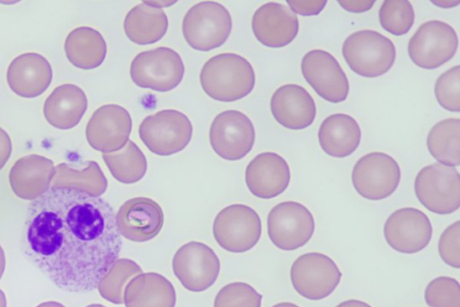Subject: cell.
Listing matches in <instances>:
<instances>
[{"instance_id":"obj_6","label":"cell","mask_w":460,"mask_h":307,"mask_svg":"<svg viewBox=\"0 0 460 307\" xmlns=\"http://www.w3.org/2000/svg\"><path fill=\"white\" fill-rule=\"evenodd\" d=\"M138 132L139 138L151 152L169 156L181 151L189 144L192 124L183 113L164 109L146 116Z\"/></svg>"},{"instance_id":"obj_31","label":"cell","mask_w":460,"mask_h":307,"mask_svg":"<svg viewBox=\"0 0 460 307\" xmlns=\"http://www.w3.org/2000/svg\"><path fill=\"white\" fill-rule=\"evenodd\" d=\"M102 158L113 177L123 184L139 181L147 169L146 156L132 140L118 151L102 153Z\"/></svg>"},{"instance_id":"obj_33","label":"cell","mask_w":460,"mask_h":307,"mask_svg":"<svg viewBox=\"0 0 460 307\" xmlns=\"http://www.w3.org/2000/svg\"><path fill=\"white\" fill-rule=\"evenodd\" d=\"M381 26L396 36L406 34L414 23L415 13L407 0H385L379 10Z\"/></svg>"},{"instance_id":"obj_43","label":"cell","mask_w":460,"mask_h":307,"mask_svg":"<svg viewBox=\"0 0 460 307\" xmlns=\"http://www.w3.org/2000/svg\"><path fill=\"white\" fill-rule=\"evenodd\" d=\"M433 4H435L436 5L438 6H440V7H452V6H455V5H457L459 4L458 1L456 2H453V1H432Z\"/></svg>"},{"instance_id":"obj_11","label":"cell","mask_w":460,"mask_h":307,"mask_svg":"<svg viewBox=\"0 0 460 307\" xmlns=\"http://www.w3.org/2000/svg\"><path fill=\"white\" fill-rule=\"evenodd\" d=\"M341 275L336 263L318 252L299 256L290 268L294 289L301 296L313 301L328 297L339 285Z\"/></svg>"},{"instance_id":"obj_2","label":"cell","mask_w":460,"mask_h":307,"mask_svg":"<svg viewBox=\"0 0 460 307\" xmlns=\"http://www.w3.org/2000/svg\"><path fill=\"white\" fill-rule=\"evenodd\" d=\"M199 80L203 90L211 98L234 102L252 92L255 73L245 58L234 53H222L204 64Z\"/></svg>"},{"instance_id":"obj_28","label":"cell","mask_w":460,"mask_h":307,"mask_svg":"<svg viewBox=\"0 0 460 307\" xmlns=\"http://www.w3.org/2000/svg\"><path fill=\"white\" fill-rule=\"evenodd\" d=\"M68 60L76 68L93 69L102 64L107 45L102 35L91 27L74 29L65 41Z\"/></svg>"},{"instance_id":"obj_38","label":"cell","mask_w":460,"mask_h":307,"mask_svg":"<svg viewBox=\"0 0 460 307\" xmlns=\"http://www.w3.org/2000/svg\"><path fill=\"white\" fill-rule=\"evenodd\" d=\"M289 9L295 14H300L304 16L310 15H317L319 14L323 8L325 7L327 1L326 0H314V1H296V0H288L287 1Z\"/></svg>"},{"instance_id":"obj_16","label":"cell","mask_w":460,"mask_h":307,"mask_svg":"<svg viewBox=\"0 0 460 307\" xmlns=\"http://www.w3.org/2000/svg\"><path fill=\"white\" fill-rule=\"evenodd\" d=\"M384 236L387 244L402 254H415L424 249L432 237L429 217L414 207L394 211L385 221Z\"/></svg>"},{"instance_id":"obj_23","label":"cell","mask_w":460,"mask_h":307,"mask_svg":"<svg viewBox=\"0 0 460 307\" xmlns=\"http://www.w3.org/2000/svg\"><path fill=\"white\" fill-rule=\"evenodd\" d=\"M55 174L53 161L31 154L19 158L9 173L13 192L23 200H34L45 193Z\"/></svg>"},{"instance_id":"obj_21","label":"cell","mask_w":460,"mask_h":307,"mask_svg":"<svg viewBox=\"0 0 460 307\" xmlns=\"http://www.w3.org/2000/svg\"><path fill=\"white\" fill-rule=\"evenodd\" d=\"M270 110L275 120L290 130L309 127L316 116V105L309 92L296 84L279 87L271 96Z\"/></svg>"},{"instance_id":"obj_46","label":"cell","mask_w":460,"mask_h":307,"mask_svg":"<svg viewBox=\"0 0 460 307\" xmlns=\"http://www.w3.org/2000/svg\"><path fill=\"white\" fill-rule=\"evenodd\" d=\"M7 302L4 293L0 289V307H6Z\"/></svg>"},{"instance_id":"obj_35","label":"cell","mask_w":460,"mask_h":307,"mask_svg":"<svg viewBox=\"0 0 460 307\" xmlns=\"http://www.w3.org/2000/svg\"><path fill=\"white\" fill-rule=\"evenodd\" d=\"M425 301L429 307H460L458 281L449 276L434 278L425 289Z\"/></svg>"},{"instance_id":"obj_19","label":"cell","mask_w":460,"mask_h":307,"mask_svg":"<svg viewBox=\"0 0 460 307\" xmlns=\"http://www.w3.org/2000/svg\"><path fill=\"white\" fill-rule=\"evenodd\" d=\"M252 28L261 44L270 48H281L295 40L299 22L296 14L285 5L270 2L255 11Z\"/></svg>"},{"instance_id":"obj_22","label":"cell","mask_w":460,"mask_h":307,"mask_svg":"<svg viewBox=\"0 0 460 307\" xmlns=\"http://www.w3.org/2000/svg\"><path fill=\"white\" fill-rule=\"evenodd\" d=\"M10 88L18 95L33 98L41 95L52 80V68L41 55L34 52L16 57L6 74Z\"/></svg>"},{"instance_id":"obj_3","label":"cell","mask_w":460,"mask_h":307,"mask_svg":"<svg viewBox=\"0 0 460 307\" xmlns=\"http://www.w3.org/2000/svg\"><path fill=\"white\" fill-rule=\"evenodd\" d=\"M343 58L356 74L364 77H380L393 67L396 50L386 36L373 30L349 35L342 44Z\"/></svg>"},{"instance_id":"obj_10","label":"cell","mask_w":460,"mask_h":307,"mask_svg":"<svg viewBox=\"0 0 460 307\" xmlns=\"http://www.w3.org/2000/svg\"><path fill=\"white\" fill-rule=\"evenodd\" d=\"M268 235L279 249L295 250L305 246L313 237L315 222L304 204L286 201L275 205L267 218Z\"/></svg>"},{"instance_id":"obj_7","label":"cell","mask_w":460,"mask_h":307,"mask_svg":"<svg viewBox=\"0 0 460 307\" xmlns=\"http://www.w3.org/2000/svg\"><path fill=\"white\" fill-rule=\"evenodd\" d=\"M183 75L184 64L181 56L167 47L142 51L130 65V77L137 86L158 92L175 88Z\"/></svg>"},{"instance_id":"obj_5","label":"cell","mask_w":460,"mask_h":307,"mask_svg":"<svg viewBox=\"0 0 460 307\" xmlns=\"http://www.w3.org/2000/svg\"><path fill=\"white\" fill-rule=\"evenodd\" d=\"M419 202L437 214H449L460 206V175L454 167L433 163L421 168L414 181Z\"/></svg>"},{"instance_id":"obj_18","label":"cell","mask_w":460,"mask_h":307,"mask_svg":"<svg viewBox=\"0 0 460 307\" xmlns=\"http://www.w3.org/2000/svg\"><path fill=\"white\" fill-rule=\"evenodd\" d=\"M119 232L135 242L154 239L163 228L164 212L154 200L135 197L126 201L116 214Z\"/></svg>"},{"instance_id":"obj_34","label":"cell","mask_w":460,"mask_h":307,"mask_svg":"<svg viewBox=\"0 0 460 307\" xmlns=\"http://www.w3.org/2000/svg\"><path fill=\"white\" fill-rule=\"evenodd\" d=\"M262 295L243 282L230 283L217 293L213 307H261Z\"/></svg>"},{"instance_id":"obj_25","label":"cell","mask_w":460,"mask_h":307,"mask_svg":"<svg viewBox=\"0 0 460 307\" xmlns=\"http://www.w3.org/2000/svg\"><path fill=\"white\" fill-rule=\"evenodd\" d=\"M87 109L82 88L73 84L56 87L44 104V116L55 128L68 130L76 126Z\"/></svg>"},{"instance_id":"obj_41","label":"cell","mask_w":460,"mask_h":307,"mask_svg":"<svg viewBox=\"0 0 460 307\" xmlns=\"http://www.w3.org/2000/svg\"><path fill=\"white\" fill-rule=\"evenodd\" d=\"M336 307H372L368 303L356 299L347 300L339 303Z\"/></svg>"},{"instance_id":"obj_47","label":"cell","mask_w":460,"mask_h":307,"mask_svg":"<svg viewBox=\"0 0 460 307\" xmlns=\"http://www.w3.org/2000/svg\"><path fill=\"white\" fill-rule=\"evenodd\" d=\"M86 307H106V306L100 304V303H93V304L87 305Z\"/></svg>"},{"instance_id":"obj_24","label":"cell","mask_w":460,"mask_h":307,"mask_svg":"<svg viewBox=\"0 0 460 307\" xmlns=\"http://www.w3.org/2000/svg\"><path fill=\"white\" fill-rule=\"evenodd\" d=\"M123 302L125 307H174L176 292L164 275L155 272L141 273L125 286Z\"/></svg>"},{"instance_id":"obj_40","label":"cell","mask_w":460,"mask_h":307,"mask_svg":"<svg viewBox=\"0 0 460 307\" xmlns=\"http://www.w3.org/2000/svg\"><path fill=\"white\" fill-rule=\"evenodd\" d=\"M12 153V142L8 133L0 128V169L5 165Z\"/></svg>"},{"instance_id":"obj_17","label":"cell","mask_w":460,"mask_h":307,"mask_svg":"<svg viewBox=\"0 0 460 307\" xmlns=\"http://www.w3.org/2000/svg\"><path fill=\"white\" fill-rule=\"evenodd\" d=\"M131 128V116L124 107L105 104L93 113L86 125L85 134L93 149L111 153L127 144Z\"/></svg>"},{"instance_id":"obj_14","label":"cell","mask_w":460,"mask_h":307,"mask_svg":"<svg viewBox=\"0 0 460 307\" xmlns=\"http://www.w3.org/2000/svg\"><path fill=\"white\" fill-rule=\"evenodd\" d=\"M209 140L219 157L230 161L239 160L252 150L255 130L247 115L236 110H226L213 120Z\"/></svg>"},{"instance_id":"obj_44","label":"cell","mask_w":460,"mask_h":307,"mask_svg":"<svg viewBox=\"0 0 460 307\" xmlns=\"http://www.w3.org/2000/svg\"><path fill=\"white\" fill-rule=\"evenodd\" d=\"M36 307H66V306L58 302L48 301V302L40 303Z\"/></svg>"},{"instance_id":"obj_45","label":"cell","mask_w":460,"mask_h":307,"mask_svg":"<svg viewBox=\"0 0 460 307\" xmlns=\"http://www.w3.org/2000/svg\"><path fill=\"white\" fill-rule=\"evenodd\" d=\"M272 307H299V306L295 303H292V302H279V303L273 305Z\"/></svg>"},{"instance_id":"obj_29","label":"cell","mask_w":460,"mask_h":307,"mask_svg":"<svg viewBox=\"0 0 460 307\" xmlns=\"http://www.w3.org/2000/svg\"><path fill=\"white\" fill-rule=\"evenodd\" d=\"M83 165L82 168H76L67 163H60L55 167L50 186L75 188L101 196L106 191L108 182L100 166L95 161Z\"/></svg>"},{"instance_id":"obj_4","label":"cell","mask_w":460,"mask_h":307,"mask_svg":"<svg viewBox=\"0 0 460 307\" xmlns=\"http://www.w3.org/2000/svg\"><path fill=\"white\" fill-rule=\"evenodd\" d=\"M231 30L230 13L224 5L214 1L196 4L182 21L185 41L199 51H208L224 44Z\"/></svg>"},{"instance_id":"obj_30","label":"cell","mask_w":460,"mask_h":307,"mask_svg":"<svg viewBox=\"0 0 460 307\" xmlns=\"http://www.w3.org/2000/svg\"><path fill=\"white\" fill-rule=\"evenodd\" d=\"M427 147L438 163L447 167L460 165V119L448 118L437 122L427 137Z\"/></svg>"},{"instance_id":"obj_20","label":"cell","mask_w":460,"mask_h":307,"mask_svg":"<svg viewBox=\"0 0 460 307\" xmlns=\"http://www.w3.org/2000/svg\"><path fill=\"white\" fill-rule=\"evenodd\" d=\"M245 182L250 192L256 197L274 198L289 185V166L284 158L275 152L260 153L248 164Z\"/></svg>"},{"instance_id":"obj_42","label":"cell","mask_w":460,"mask_h":307,"mask_svg":"<svg viewBox=\"0 0 460 307\" xmlns=\"http://www.w3.org/2000/svg\"><path fill=\"white\" fill-rule=\"evenodd\" d=\"M5 268V256L4 252L0 245V279L2 278V275L4 272Z\"/></svg>"},{"instance_id":"obj_8","label":"cell","mask_w":460,"mask_h":307,"mask_svg":"<svg viewBox=\"0 0 460 307\" xmlns=\"http://www.w3.org/2000/svg\"><path fill=\"white\" fill-rule=\"evenodd\" d=\"M213 235L217 243L233 253L252 249L261 235V221L250 206L232 204L222 209L213 222Z\"/></svg>"},{"instance_id":"obj_36","label":"cell","mask_w":460,"mask_h":307,"mask_svg":"<svg viewBox=\"0 0 460 307\" xmlns=\"http://www.w3.org/2000/svg\"><path fill=\"white\" fill-rule=\"evenodd\" d=\"M434 93L441 107L458 113L460 111V67L456 65L442 73L437 79Z\"/></svg>"},{"instance_id":"obj_27","label":"cell","mask_w":460,"mask_h":307,"mask_svg":"<svg viewBox=\"0 0 460 307\" xmlns=\"http://www.w3.org/2000/svg\"><path fill=\"white\" fill-rule=\"evenodd\" d=\"M168 29L166 14L146 2L133 7L124 20L127 37L139 45H147L160 41Z\"/></svg>"},{"instance_id":"obj_15","label":"cell","mask_w":460,"mask_h":307,"mask_svg":"<svg viewBox=\"0 0 460 307\" xmlns=\"http://www.w3.org/2000/svg\"><path fill=\"white\" fill-rule=\"evenodd\" d=\"M306 82L319 96L331 103H341L348 97L349 80L333 55L326 50H313L301 61Z\"/></svg>"},{"instance_id":"obj_37","label":"cell","mask_w":460,"mask_h":307,"mask_svg":"<svg viewBox=\"0 0 460 307\" xmlns=\"http://www.w3.org/2000/svg\"><path fill=\"white\" fill-rule=\"evenodd\" d=\"M438 253L442 260L454 268L460 267V221L449 225L441 234Z\"/></svg>"},{"instance_id":"obj_32","label":"cell","mask_w":460,"mask_h":307,"mask_svg":"<svg viewBox=\"0 0 460 307\" xmlns=\"http://www.w3.org/2000/svg\"><path fill=\"white\" fill-rule=\"evenodd\" d=\"M141 273L142 268L135 261L119 258L98 284L99 293L110 302L122 304L127 283Z\"/></svg>"},{"instance_id":"obj_26","label":"cell","mask_w":460,"mask_h":307,"mask_svg":"<svg viewBox=\"0 0 460 307\" xmlns=\"http://www.w3.org/2000/svg\"><path fill=\"white\" fill-rule=\"evenodd\" d=\"M322 149L329 156L345 158L351 155L359 146L361 130L352 116L334 113L326 117L318 131Z\"/></svg>"},{"instance_id":"obj_1","label":"cell","mask_w":460,"mask_h":307,"mask_svg":"<svg viewBox=\"0 0 460 307\" xmlns=\"http://www.w3.org/2000/svg\"><path fill=\"white\" fill-rule=\"evenodd\" d=\"M25 257L57 287L88 293L119 259L122 239L114 209L86 192L50 186L27 209Z\"/></svg>"},{"instance_id":"obj_12","label":"cell","mask_w":460,"mask_h":307,"mask_svg":"<svg viewBox=\"0 0 460 307\" xmlns=\"http://www.w3.org/2000/svg\"><path fill=\"white\" fill-rule=\"evenodd\" d=\"M351 180L360 196L379 201L395 192L401 180V168L390 155L378 151L370 152L356 162Z\"/></svg>"},{"instance_id":"obj_9","label":"cell","mask_w":460,"mask_h":307,"mask_svg":"<svg viewBox=\"0 0 460 307\" xmlns=\"http://www.w3.org/2000/svg\"><path fill=\"white\" fill-rule=\"evenodd\" d=\"M458 48V37L448 23L432 20L422 23L408 43L411 61L424 69H435L449 61Z\"/></svg>"},{"instance_id":"obj_13","label":"cell","mask_w":460,"mask_h":307,"mask_svg":"<svg viewBox=\"0 0 460 307\" xmlns=\"http://www.w3.org/2000/svg\"><path fill=\"white\" fill-rule=\"evenodd\" d=\"M172 270L182 286L190 292H203L217 279L220 261L208 245L190 241L182 245L172 258Z\"/></svg>"},{"instance_id":"obj_39","label":"cell","mask_w":460,"mask_h":307,"mask_svg":"<svg viewBox=\"0 0 460 307\" xmlns=\"http://www.w3.org/2000/svg\"><path fill=\"white\" fill-rule=\"evenodd\" d=\"M338 4L346 11L350 13H364L372 8L375 1L364 0V1H342L339 0Z\"/></svg>"}]
</instances>
